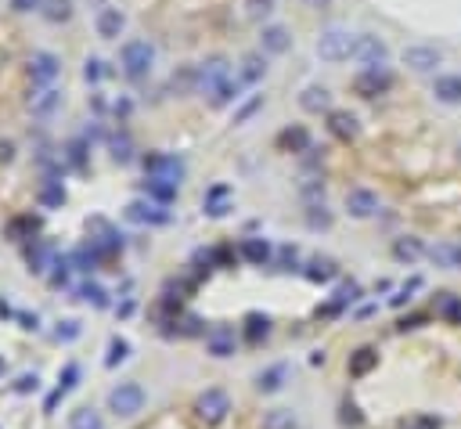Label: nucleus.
Returning <instances> with one entry per match:
<instances>
[{
    "label": "nucleus",
    "mask_w": 461,
    "mask_h": 429,
    "mask_svg": "<svg viewBox=\"0 0 461 429\" xmlns=\"http://www.w3.org/2000/svg\"><path fill=\"white\" fill-rule=\"evenodd\" d=\"M76 296L83 300V303H90V307H97V310H105L108 307V292L97 285V282H83L80 289H76Z\"/></svg>",
    "instance_id": "4c0bfd02"
},
{
    "label": "nucleus",
    "mask_w": 461,
    "mask_h": 429,
    "mask_svg": "<svg viewBox=\"0 0 461 429\" xmlns=\"http://www.w3.org/2000/svg\"><path fill=\"white\" fill-rule=\"evenodd\" d=\"M94 29H97L101 40H115V36L127 29V15L120 8H101L97 18H94Z\"/></svg>",
    "instance_id": "4468645a"
},
{
    "label": "nucleus",
    "mask_w": 461,
    "mask_h": 429,
    "mask_svg": "<svg viewBox=\"0 0 461 429\" xmlns=\"http://www.w3.org/2000/svg\"><path fill=\"white\" fill-rule=\"evenodd\" d=\"M112 112L127 120V116H130V97H115V101H112Z\"/></svg>",
    "instance_id": "864d4df0"
},
{
    "label": "nucleus",
    "mask_w": 461,
    "mask_h": 429,
    "mask_svg": "<svg viewBox=\"0 0 461 429\" xmlns=\"http://www.w3.org/2000/svg\"><path fill=\"white\" fill-rule=\"evenodd\" d=\"M112 159H115V163H130V137L127 134L112 141Z\"/></svg>",
    "instance_id": "49530a36"
},
{
    "label": "nucleus",
    "mask_w": 461,
    "mask_h": 429,
    "mask_svg": "<svg viewBox=\"0 0 461 429\" xmlns=\"http://www.w3.org/2000/svg\"><path fill=\"white\" fill-rule=\"evenodd\" d=\"M260 105H263V97H260V94H256L253 101H245V105H242V109L235 112V123H245V120H249V116H253V112L260 109Z\"/></svg>",
    "instance_id": "3c124183"
},
{
    "label": "nucleus",
    "mask_w": 461,
    "mask_h": 429,
    "mask_svg": "<svg viewBox=\"0 0 461 429\" xmlns=\"http://www.w3.org/2000/svg\"><path fill=\"white\" fill-rule=\"evenodd\" d=\"M436 314L450 325H461V296L454 292H436Z\"/></svg>",
    "instance_id": "bb28decb"
},
{
    "label": "nucleus",
    "mask_w": 461,
    "mask_h": 429,
    "mask_svg": "<svg viewBox=\"0 0 461 429\" xmlns=\"http://www.w3.org/2000/svg\"><path fill=\"white\" fill-rule=\"evenodd\" d=\"M242 256H245L249 263H260V267H263V263L270 260V242H267V238H245V242H242Z\"/></svg>",
    "instance_id": "7c9ffc66"
},
{
    "label": "nucleus",
    "mask_w": 461,
    "mask_h": 429,
    "mask_svg": "<svg viewBox=\"0 0 461 429\" xmlns=\"http://www.w3.org/2000/svg\"><path fill=\"white\" fill-rule=\"evenodd\" d=\"M144 195L159 206H169L173 198H177V184H169V181H159V177H148L144 181Z\"/></svg>",
    "instance_id": "a878e982"
},
{
    "label": "nucleus",
    "mask_w": 461,
    "mask_h": 429,
    "mask_svg": "<svg viewBox=\"0 0 461 429\" xmlns=\"http://www.w3.org/2000/svg\"><path fill=\"white\" fill-rule=\"evenodd\" d=\"M69 429H105V422L94 408H76L69 415Z\"/></svg>",
    "instance_id": "c9c22d12"
},
{
    "label": "nucleus",
    "mask_w": 461,
    "mask_h": 429,
    "mask_svg": "<svg viewBox=\"0 0 461 429\" xmlns=\"http://www.w3.org/2000/svg\"><path fill=\"white\" fill-rule=\"evenodd\" d=\"M227 80H231V62L220 58V55L195 65V90H198V94H209V97H213Z\"/></svg>",
    "instance_id": "20e7f679"
},
{
    "label": "nucleus",
    "mask_w": 461,
    "mask_h": 429,
    "mask_svg": "<svg viewBox=\"0 0 461 429\" xmlns=\"http://www.w3.org/2000/svg\"><path fill=\"white\" fill-rule=\"evenodd\" d=\"M245 11L249 18H267L274 11V0H245Z\"/></svg>",
    "instance_id": "a18cd8bd"
},
{
    "label": "nucleus",
    "mask_w": 461,
    "mask_h": 429,
    "mask_svg": "<svg viewBox=\"0 0 461 429\" xmlns=\"http://www.w3.org/2000/svg\"><path fill=\"white\" fill-rule=\"evenodd\" d=\"M433 94H436V101H443V105H461V76H457V73L436 76Z\"/></svg>",
    "instance_id": "aec40b11"
},
{
    "label": "nucleus",
    "mask_w": 461,
    "mask_h": 429,
    "mask_svg": "<svg viewBox=\"0 0 461 429\" xmlns=\"http://www.w3.org/2000/svg\"><path fill=\"white\" fill-rule=\"evenodd\" d=\"M422 321H425L422 314H411V317H403V321H400V325H396V329H400V332H408V329H418V325H422Z\"/></svg>",
    "instance_id": "5fc2aeb1"
},
{
    "label": "nucleus",
    "mask_w": 461,
    "mask_h": 429,
    "mask_svg": "<svg viewBox=\"0 0 461 429\" xmlns=\"http://www.w3.org/2000/svg\"><path fill=\"white\" fill-rule=\"evenodd\" d=\"M307 224H310V228H332V213H328L324 206L310 202V209H307Z\"/></svg>",
    "instance_id": "79ce46f5"
},
{
    "label": "nucleus",
    "mask_w": 461,
    "mask_h": 429,
    "mask_svg": "<svg viewBox=\"0 0 461 429\" xmlns=\"http://www.w3.org/2000/svg\"><path fill=\"white\" fill-rule=\"evenodd\" d=\"M120 65L130 80H144L155 69V47L148 40H127L120 47Z\"/></svg>",
    "instance_id": "f257e3e1"
},
{
    "label": "nucleus",
    "mask_w": 461,
    "mask_h": 429,
    "mask_svg": "<svg viewBox=\"0 0 461 429\" xmlns=\"http://www.w3.org/2000/svg\"><path fill=\"white\" fill-rule=\"evenodd\" d=\"M281 144H292V152H310V134L303 127H288L281 134Z\"/></svg>",
    "instance_id": "ea45409f"
},
{
    "label": "nucleus",
    "mask_w": 461,
    "mask_h": 429,
    "mask_svg": "<svg viewBox=\"0 0 461 429\" xmlns=\"http://www.w3.org/2000/svg\"><path fill=\"white\" fill-rule=\"evenodd\" d=\"M242 87H245V83H242L238 76H231V80H227V83H223V87L209 97V101L216 105V109H223V105H231V101H238V97H242Z\"/></svg>",
    "instance_id": "e433bc0d"
},
{
    "label": "nucleus",
    "mask_w": 461,
    "mask_h": 429,
    "mask_svg": "<svg viewBox=\"0 0 461 429\" xmlns=\"http://www.w3.org/2000/svg\"><path fill=\"white\" fill-rule=\"evenodd\" d=\"M292 47V33L285 26H263V36H260V51L263 55H285Z\"/></svg>",
    "instance_id": "dca6fc26"
},
{
    "label": "nucleus",
    "mask_w": 461,
    "mask_h": 429,
    "mask_svg": "<svg viewBox=\"0 0 461 429\" xmlns=\"http://www.w3.org/2000/svg\"><path fill=\"white\" fill-rule=\"evenodd\" d=\"M346 213H350L354 221H368L378 213V195L368 191V188H354V191H346Z\"/></svg>",
    "instance_id": "f8f14e48"
},
{
    "label": "nucleus",
    "mask_w": 461,
    "mask_h": 429,
    "mask_svg": "<svg viewBox=\"0 0 461 429\" xmlns=\"http://www.w3.org/2000/svg\"><path fill=\"white\" fill-rule=\"evenodd\" d=\"M36 383H40L36 375H22V379H18V390H22V393H29V390H36Z\"/></svg>",
    "instance_id": "6e6d98bb"
},
{
    "label": "nucleus",
    "mask_w": 461,
    "mask_h": 429,
    "mask_svg": "<svg viewBox=\"0 0 461 429\" xmlns=\"http://www.w3.org/2000/svg\"><path fill=\"white\" fill-rule=\"evenodd\" d=\"M26 263H29V271H33V275H47V267H54L58 256H54V249H51L47 242L33 238V245L26 249Z\"/></svg>",
    "instance_id": "f3484780"
},
{
    "label": "nucleus",
    "mask_w": 461,
    "mask_h": 429,
    "mask_svg": "<svg viewBox=\"0 0 461 429\" xmlns=\"http://www.w3.org/2000/svg\"><path fill=\"white\" fill-rule=\"evenodd\" d=\"M440 62H443V55H440L436 47H429V43H411V47H403V65L415 69V73H436Z\"/></svg>",
    "instance_id": "9d476101"
},
{
    "label": "nucleus",
    "mask_w": 461,
    "mask_h": 429,
    "mask_svg": "<svg viewBox=\"0 0 461 429\" xmlns=\"http://www.w3.org/2000/svg\"><path fill=\"white\" fill-rule=\"evenodd\" d=\"M354 58L364 69H386L389 65V47H386V40H378L371 33H361L357 43H354Z\"/></svg>",
    "instance_id": "0eeeda50"
},
{
    "label": "nucleus",
    "mask_w": 461,
    "mask_h": 429,
    "mask_svg": "<svg viewBox=\"0 0 461 429\" xmlns=\"http://www.w3.org/2000/svg\"><path fill=\"white\" fill-rule=\"evenodd\" d=\"M144 404H148V393H144L141 383H120L108 393V411L115 418H134V415L144 411Z\"/></svg>",
    "instance_id": "f03ea898"
},
{
    "label": "nucleus",
    "mask_w": 461,
    "mask_h": 429,
    "mask_svg": "<svg viewBox=\"0 0 461 429\" xmlns=\"http://www.w3.org/2000/svg\"><path fill=\"white\" fill-rule=\"evenodd\" d=\"M29 76L36 87H54V80L62 76V58L51 55V51H33L29 58Z\"/></svg>",
    "instance_id": "1a4fd4ad"
},
{
    "label": "nucleus",
    "mask_w": 461,
    "mask_h": 429,
    "mask_svg": "<svg viewBox=\"0 0 461 429\" xmlns=\"http://www.w3.org/2000/svg\"><path fill=\"white\" fill-rule=\"evenodd\" d=\"M40 15L47 18V22H69L73 18V0H43V8H40Z\"/></svg>",
    "instance_id": "c85d7f7f"
},
{
    "label": "nucleus",
    "mask_w": 461,
    "mask_h": 429,
    "mask_svg": "<svg viewBox=\"0 0 461 429\" xmlns=\"http://www.w3.org/2000/svg\"><path fill=\"white\" fill-rule=\"evenodd\" d=\"M40 206L43 209H62L65 202H69V191H65V184L62 181H58V177H47L43 184H40Z\"/></svg>",
    "instance_id": "a211bd4d"
},
{
    "label": "nucleus",
    "mask_w": 461,
    "mask_h": 429,
    "mask_svg": "<svg viewBox=\"0 0 461 429\" xmlns=\"http://www.w3.org/2000/svg\"><path fill=\"white\" fill-rule=\"evenodd\" d=\"M300 422H296V415L288 411V408H270L267 415H263V429H296Z\"/></svg>",
    "instance_id": "f704fd0d"
},
{
    "label": "nucleus",
    "mask_w": 461,
    "mask_h": 429,
    "mask_svg": "<svg viewBox=\"0 0 461 429\" xmlns=\"http://www.w3.org/2000/svg\"><path fill=\"white\" fill-rule=\"evenodd\" d=\"M425 253H429V249H425V245H422V238H415V235H403V238H396V242H393V256H396L400 263H408V267H411V263H418Z\"/></svg>",
    "instance_id": "6ab92c4d"
},
{
    "label": "nucleus",
    "mask_w": 461,
    "mask_h": 429,
    "mask_svg": "<svg viewBox=\"0 0 461 429\" xmlns=\"http://www.w3.org/2000/svg\"><path fill=\"white\" fill-rule=\"evenodd\" d=\"M400 429H440V418H433V415H415V418H408Z\"/></svg>",
    "instance_id": "09e8293b"
},
{
    "label": "nucleus",
    "mask_w": 461,
    "mask_h": 429,
    "mask_svg": "<svg viewBox=\"0 0 461 429\" xmlns=\"http://www.w3.org/2000/svg\"><path fill=\"white\" fill-rule=\"evenodd\" d=\"M300 105L307 112H314V116H321V112H332V94H328V87H307L303 94H300Z\"/></svg>",
    "instance_id": "412c9836"
},
{
    "label": "nucleus",
    "mask_w": 461,
    "mask_h": 429,
    "mask_svg": "<svg viewBox=\"0 0 461 429\" xmlns=\"http://www.w3.org/2000/svg\"><path fill=\"white\" fill-rule=\"evenodd\" d=\"M429 256H433V263L447 267V271H461V267H457V245H450V242H436L429 249Z\"/></svg>",
    "instance_id": "2f4dec72"
},
{
    "label": "nucleus",
    "mask_w": 461,
    "mask_h": 429,
    "mask_svg": "<svg viewBox=\"0 0 461 429\" xmlns=\"http://www.w3.org/2000/svg\"><path fill=\"white\" fill-rule=\"evenodd\" d=\"M375 364H378V350H375V346H361V350L350 354V375H354V379L368 375Z\"/></svg>",
    "instance_id": "393cba45"
},
{
    "label": "nucleus",
    "mask_w": 461,
    "mask_h": 429,
    "mask_svg": "<svg viewBox=\"0 0 461 429\" xmlns=\"http://www.w3.org/2000/svg\"><path fill=\"white\" fill-rule=\"evenodd\" d=\"M76 379H80V368H76V364H65V375H62V383H58V393L65 397V393L76 386Z\"/></svg>",
    "instance_id": "8fccbe9b"
},
{
    "label": "nucleus",
    "mask_w": 461,
    "mask_h": 429,
    "mask_svg": "<svg viewBox=\"0 0 461 429\" xmlns=\"http://www.w3.org/2000/svg\"><path fill=\"white\" fill-rule=\"evenodd\" d=\"M144 174H148V177H159V181H169V184L181 188L188 166H184V159L169 155V152H148V155H144Z\"/></svg>",
    "instance_id": "39448f33"
},
{
    "label": "nucleus",
    "mask_w": 461,
    "mask_h": 429,
    "mask_svg": "<svg viewBox=\"0 0 461 429\" xmlns=\"http://www.w3.org/2000/svg\"><path fill=\"white\" fill-rule=\"evenodd\" d=\"M206 350L213 357H231V354H235V332H231V329H213L206 336Z\"/></svg>",
    "instance_id": "b1692460"
},
{
    "label": "nucleus",
    "mask_w": 461,
    "mask_h": 429,
    "mask_svg": "<svg viewBox=\"0 0 461 429\" xmlns=\"http://www.w3.org/2000/svg\"><path fill=\"white\" fill-rule=\"evenodd\" d=\"M130 357V343L127 339H120V336H112V343H108V357H105V364L108 368H115V364H123Z\"/></svg>",
    "instance_id": "a19ab883"
},
{
    "label": "nucleus",
    "mask_w": 461,
    "mask_h": 429,
    "mask_svg": "<svg viewBox=\"0 0 461 429\" xmlns=\"http://www.w3.org/2000/svg\"><path fill=\"white\" fill-rule=\"evenodd\" d=\"M76 336H80V321H76V317H65V321H58V339L73 343Z\"/></svg>",
    "instance_id": "de8ad7c7"
},
{
    "label": "nucleus",
    "mask_w": 461,
    "mask_h": 429,
    "mask_svg": "<svg viewBox=\"0 0 461 429\" xmlns=\"http://www.w3.org/2000/svg\"><path fill=\"white\" fill-rule=\"evenodd\" d=\"M22 329H36V314L29 317V314H22Z\"/></svg>",
    "instance_id": "13d9d810"
},
{
    "label": "nucleus",
    "mask_w": 461,
    "mask_h": 429,
    "mask_svg": "<svg viewBox=\"0 0 461 429\" xmlns=\"http://www.w3.org/2000/svg\"><path fill=\"white\" fill-rule=\"evenodd\" d=\"M58 109H62V90H58V87H36V90L29 94V112H33V116L47 120V116H54Z\"/></svg>",
    "instance_id": "ddd939ff"
},
{
    "label": "nucleus",
    "mask_w": 461,
    "mask_h": 429,
    "mask_svg": "<svg viewBox=\"0 0 461 429\" xmlns=\"http://www.w3.org/2000/svg\"><path fill=\"white\" fill-rule=\"evenodd\" d=\"M285 379H288V364H270V368H263L256 375V390L260 393H274V390L285 386Z\"/></svg>",
    "instance_id": "4be33fe9"
},
{
    "label": "nucleus",
    "mask_w": 461,
    "mask_h": 429,
    "mask_svg": "<svg viewBox=\"0 0 461 429\" xmlns=\"http://www.w3.org/2000/svg\"><path fill=\"white\" fill-rule=\"evenodd\" d=\"M127 221H134V224H148V228H162V224L173 221V213H169L166 206L152 202V198H134V202L127 206Z\"/></svg>",
    "instance_id": "6e6552de"
},
{
    "label": "nucleus",
    "mask_w": 461,
    "mask_h": 429,
    "mask_svg": "<svg viewBox=\"0 0 461 429\" xmlns=\"http://www.w3.org/2000/svg\"><path fill=\"white\" fill-rule=\"evenodd\" d=\"M195 411H198V418H202L206 425H220V422L227 418V411H231V397H227V390L209 386L206 393H198Z\"/></svg>",
    "instance_id": "423d86ee"
},
{
    "label": "nucleus",
    "mask_w": 461,
    "mask_h": 429,
    "mask_svg": "<svg viewBox=\"0 0 461 429\" xmlns=\"http://www.w3.org/2000/svg\"><path fill=\"white\" fill-rule=\"evenodd\" d=\"M270 336V317L267 314H249L245 317V339L249 343H260V339H267Z\"/></svg>",
    "instance_id": "473e14b6"
},
{
    "label": "nucleus",
    "mask_w": 461,
    "mask_h": 429,
    "mask_svg": "<svg viewBox=\"0 0 461 429\" xmlns=\"http://www.w3.org/2000/svg\"><path fill=\"white\" fill-rule=\"evenodd\" d=\"M105 76H108V69H105L101 58H87V62H83V80H87V83H101Z\"/></svg>",
    "instance_id": "37998d69"
},
{
    "label": "nucleus",
    "mask_w": 461,
    "mask_h": 429,
    "mask_svg": "<svg viewBox=\"0 0 461 429\" xmlns=\"http://www.w3.org/2000/svg\"><path fill=\"white\" fill-rule=\"evenodd\" d=\"M389 87H393V73H389V69H364V73L354 76V90H357L361 97H378V94H386Z\"/></svg>",
    "instance_id": "9b49d317"
},
{
    "label": "nucleus",
    "mask_w": 461,
    "mask_h": 429,
    "mask_svg": "<svg viewBox=\"0 0 461 429\" xmlns=\"http://www.w3.org/2000/svg\"><path fill=\"white\" fill-rule=\"evenodd\" d=\"M263 76H267V55H263V51H260V55H245L238 80H242V83H256V80H263Z\"/></svg>",
    "instance_id": "cd10ccee"
},
{
    "label": "nucleus",
    "mask_w": 461,
    "mask_h": 429,
    "mask_svg": "<svg viewBox=\"0 0 461 429\" xmlns=\"http://www.w3.org/2000/svg\"><path fill=\"white\" fill-rule=\"evenodd\" d=\"M11 155H15V148H11V144L4 141V144H0V163H8V159H11Z\"/></svg>",
    "instance_id": "4d7b16f0"
},
{
    "label": "nucleus",
    "mask_w": 461,
    "mask_h": 429,
    "mask_svg": "<svg viewBox=\"0 0 461 429\" xmlns=\"http://www.w3.org/2000/svg\"><path fill=\"white\" fill-rule=\"evenodd\" d=\"M418 289H422V278H411L408 285H403V289H400V292H396V296L389 300V303H393V307H403V303H411Z\"/></svg>",
    "instance_id": "c03bdc74"
},
{
    "label": "nucleus",
    "mask_w": 461,
    "mask_h": 429,
    "mask_svg": "<svg viewBox=\"0 0 461 429\" xmlns=\"http://www.w3.org/2000/svg\"><path fill=\"white\" fill-rule=\"evenodd\" d=\"M231 198H235V191H231L227 184H213L206 195H202V206H206V213H209V217H227V213H231Z\"/></svg>",
    "instance_id": "2eb2a0df"
},
{
    "label": "nucleus",
    "mask_w": 461,
    "mask_h": 429,
    "mask_svg": "<svg viewBox=\"0 0 461 429\" xmlns=\"http://www.w3.org/2000/svg\"><path fill=\"white\" fill-rule=\"evenodd\" d=\"M43 8V0H11V11L26 15V11H40Z\"/></svg>",
    "instance_id": "603ef678"
},
{
    "label": "nucleus",
    "mask_w": 461,
    "mask_h": 429,
    "mask_svg": "<svg viewBox=\"0 0 461 429\" xmlns=\"http://www.w3.org/2000/svg\"><path fill=\"white\" fill-rule=\"evenodd\" d=\"M335 275H339V267H335V260H328V256H314L310 267H307V278H310V282H332Z\"/></svg>",
    "instance_id": "c756f323"
},
{
    "label": "nucleus",
    "mask_w": 461,
    "mask_h": 429,
    "mask_svg": "<svg viewBox=\"0 0 461 429\" xmlns=\"http://www.w3.org/2000/svg\"><path fill=\"white\" fill-rule=\"evenodd\" d=\"M354 43H357L354 33H346V29H324V33L317 36V55H321V62H346V58H354Z\"/></svg>",
    "instance_id": "7ed1b4c3"
},
{
    "label": "nucleus",
    "mask_w": 461,
    "mask_h": 429,
    "mask_svg": "<svg viewBox=\"0 0 461 429\" xmlns=\"http://www.w3.org/2000/svg\"><path fill=\"white\" fill-rule=\"evenodd\" d=\"M357 300H361V285H354V282H350V285H339V292H335V300L324 307V314H339L342 307H350V303H357Z\"/></svg>",
    "instance_id": "72a5a7b5"
},
{
    "label": "nucleus",
    "mask_w": 461,
    "mask_h": 429,
    "mask_svg": "<svg viewBox=\"0 0 461 429\" xmlns=\"http://www.w3.org/2000/svg\"><path fill=\"white\" fill-rule=\"evenodd\" d=\"M457 267H461V242H457Z\"/></svg>",
    "instance_id": "bf43d9fd"
},
{
    "label": "nucleus",
    "mask_w": 461,
    "mask_h": 429,
    "mask_svg": "<svg viewBox=\"0 0 461 429\" xmlns=\"http://www.w3.org/2000/svg\"><path fill=\"white\" fill-rule=\"evenodd\" d=\"M36 228H40V221H36V217H15V221L8 224V238H15V242L33 238V235H36Z\"/></svg>",
    "instance_id": "58836bf2"
},
{
    "label": "nucleus",
    "mask_w": 461,
    "mask_h": 429,
    "mask_svg": "<svg viewBox=\"0 0 461 429\" xmlns=\"http://www.w3.org/2000/svg\"><path fill=\"white\" fill-rule=\"evenodd\" d=\"M328 130H332L339 141H354V137L361 134V127H357V120H354L350 112H328Z\"/></svg>",
    "instance_id": "5701e85b"
}]
</instances>
